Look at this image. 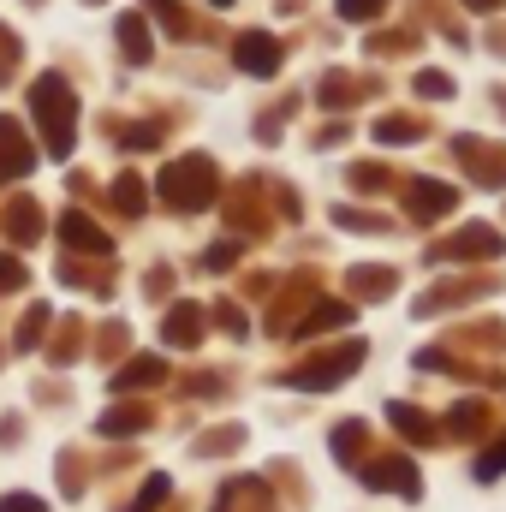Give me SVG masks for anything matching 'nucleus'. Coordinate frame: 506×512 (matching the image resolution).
<instances>
[{
	"label": "nucleus",
	"instance_id": "1",
	"mask_svg": "<svg viewBox=\"0 0 506 512\" xmlns=\"http://www.w3.org/2000/svg\"><path fill=\"white\" fill-rule=\"evenodd\" d=\"M30 108H36V120H42L48 149H54V155H72V120H78V102H72V90H66L60 78H36V90H30Z\"/></svg>",
	"mask_w": 506,
	"mask_h": 512
},
{
	"label": "nucleus",
	"instance_id": "2",
	"mask_svg": "<svg viewBox=\"0 0 506 512\" xmlns=\"http://www.w3.org/2000/svg\"><path fill=\"white\" fill-rule=\"evenodd\" d=\"M161 197L173 203V209H203L209 197H215V167L209 161H173L167 173H161Z\"/></svg>",
	"mask_w": 506,
	"mask_h": 512
},
{
	"label": "nucleus",
	"instance_id": "3",
	"mask_svg": "<svg viewBox=\"0 0 506 512\" xmlns=\"http://www.w3.org/2000/svg\"><path fill=\"white\" fill-rule=\"evenodd\" d=\"M364 364V346H346V352H334V358H322V364H304V370H292V387H334V382H346L352 370Z\"/></svg>",
	"mask_w": 506,
	"mask_h": 512
},
{
	"label": "nucleus",
	"instance_id": "4",
	"mask_svg": "<svg viewBox=\"0 0 506 512\" xmlns=\"http://www.w3.org/2000/svg\"><path fill=\"white\" fill-rule=\"evenodd\" d=\"M233 60H239V72H251V78H274V72H280V42H274L268 30H251V36H239Z\"/></svg>",
	"mask_w": 506,
	"mask_h": 512
},
{
	"label": "nucleus",
	"instance_id": "5",
	"mask_svg": "<svg viewBox=\"0 0 506 512\" xmlns=\"http://www.w3.org/2000/svg\"><path fill=\"white\" fill-rule=\"evenodd\" d=\"M30 167H36V155L24 143V131L12 126V120H0V179H24Z\"/></svg>",
	"mask_w": 506,
	"mask_h": 512
},
{
	"label": "nucleus",
	"instance_id": "6",
	"mask_svg": "<svg viewBox=\"0 0 506 512\" xmlns=\"http://www.w3.org/2000/svg\"><path fill=\"white\" fill-rule=\"evenodd\" d=\"M364 483H370V489H399L405 501H417V471H411V459H387V465H370V471H364Z\"/></svg>",
	"mask_w": 506,
	"mask_h": 512
},
{
	"label": "nucleus",
	"instance_id": "7",
	"mask_svg": "<svg viewBox=\"0 0 506 512\" xmlns=\"http://www.w3.org/2000/svg\"><path fill=\"white\" fill-rule=\"evenodd\" d=\"M161 334H167V346H191V340L203 334V310H197V304H179V310L167 316Z\"/></svg>",
	"mask_w": 506,
	"mask_h": 512
},
{
	"label": "nucleus",
	"instance_id": "8",
	"mask_svg": "<svg viewBox=\"0 0 506 512\" xmlns=\"http://www.w3.org/2000/svg\"><path fill=\"white\" fill-rule=\"evenodd\" d=\"M501 251V233H489V227H471L465 239H453V245H441L435 256H495Z\"/></svg>",
	"mask_w": 506,
	"mask_h": 512
},
{
	"label": "nucleus",
	"instance_id": "9",
	"mask_svg": "<svg viewBox=\"0 0 506 512\" xmlns=\"http://www.w3.org/2000/svg\"><path fill=\"white\" fill-rule=\"evenodd\" d=\"M447 209H453V185H417L411 191V215L429 221V215H447Z\"/></svg>",
	"mask_w": 506,
	"mask_h": 512
},
{
	"label": "nucleus",
	"instance_id": "10",
	"mask_svg": "<svg viewBox=\"0 0 506 512\" xmlns=\"http://www.w3.org/2000/svg\"><path fill=\"white\" fill-rule=\"evenodd\" d=\"M60 239H66V245H78V251H108V239H102L84 215H60Z\"/></svg>",
	"mask_w": 506,
	"mask_h": 512
},
{
	"label": "nucleus",
	"instance_id": "11",
	"mask_svg": "<svg viewBox=\"0 0 506 512\" xmlns=\"http://www.w3.org/2000/svg\"><path fill=\"white\" fill-rule=\"evenodd\" d=\"M161 376H167V364H161V358H137V364H126V370L114 376V387H120V393H126V387H155Z\"/></svg>",
	"mask_w": 506,
	"mask_h": 512
},
{
	"label": "nucleus",
	"instance_id": "12",
	"mask_svg": "<svg viewBox=\"0 0 506 512\" xmlns=\"http://www.w3.org/2000/svg\"><path fill=\"white\" fill-rule=\"evenodd\" d=\"M387 423H393L405 441H429V435H435V423H429V417H417L411 405H387Z\"/></svg>",
	"mask_w": 506,
	"mask_h": 512
},
{
	"label": "nucleus",
	"instance_id": "13",
	"mask_svg": "<svg viewBox=\"0 0 506 512\" xmlns=\"http://www.w3.org/2000/svg\"><path fill=\"white\" fill-rule=\"evenodd\" d=\"M149 423V405H126V411H102V435H137Z\"/></svg>",
	"mask_w": 506,
	"mask_h": 512
},
{
	"label": "nucleus",
	"instance_id": "14",
	"mask_svg": "<svg viewBox=\"0 0 506 512\" xmlns=\"http://www.w3.org/2000/svg\"><path fill=\"white\" fill-rule=\"evenodd\" d=\"M346 322H352V304H316V316L298 334H322V328H346Z\"/></svg>",
	"mask_w": 506,
	"mask_h": 512
},
{
	"label": "nucleus",
	"instance_id": "15",
	"mask_svg": "<svg viewBox=\"0 0 506 512\" xmlns=\"http://www.w3.org/2000/svg\"><path fill=\"white\" fill-rule=\"evenodd\" d=\"M120 42H126L131 60H143L149 54V36H143V18H120Z\"/></svg>",
	"mask_w": 506,
	"mask_h": 512
},
{
	"label": "nucleus",
	"instance_id": "16",
	"mask_svg": "<svg viewBox=\"0 0 506 512\" xmlns=\"http://www.w3.org/2000/svg\"><path fill=\"white\" fill-rule=\"evenodd\" d=\"M12 239H24V245L36 239V209H30V203H18V209H12Z\"/></svg>",
	"mask_w": 506,
	"mask_h": 512
},
{
	"label": "nucleus",
	"instance_id": "17",
	"mask_svg": "<svg viewBox=\"0 0 506 512\" xmlns=\"http://www.w3.org/2000/svg\"><path fill=\"white\" fill-rule=\"evenodd\" d=\"M334 6H340V18H358V24H364V18H376L387 0H334Z\"/></svg>",
	"mask_w": 506,
	"mask_h": 512
},
{
	"label": "nucleus",
	"instance_id": "18",
	"mask_svg": "<svg viewBox=\"0 0 506 512\" xmlns=\"http://www.w3.org/2000/svg\"><path fill=\"white\" fill-rule=\"evenodd\" d=\"M161 495H167V477H149V483H143V495H137V507H131V512L161 507Z\"/></svg>",
	"mask_w": 506,
	"mask_h": 512
},
{
	"label": "nucleus",
	"instance_id": "19",
	"mask_svg": "<svg viewBox=\"0 0 506 512\" xmlns=\"http://www.w3.org/2000/svg\"><path fill=\"white\" fill-rule=\"evenodd\" d=\"M114 203H120V209H137V203H143V191H137V179H120V185H114Z\"/></svg>",
	"mask_w": 506,
	"mask_h": 512
},
{
	"label": "nucleus",
	"instance_id": "20",
	"mask_svg": "<svg viewBox=\"0 0 506 512\" xmlns=\"http://www.w3.org/2000/svg\"><path fill=\"white\" fill-rule=\"evenodd\" d=\"M501 471H506V441H495V453L477 465V477H501Z\"/></svg>",
	"mask_w": 506,
	"mask_h": 512
},
{
	"label": "nucleus",
	"instance_id": "21",
	"mask_svg": "<svg viewBox=\"0 0 506 512\" xmlns=\"http://www.w3.org/2000/svg\"><path fill=\"white\" fill-rule=\"evenodd\" d=\"M0 512H48V507H42L36 495H6V501H0Z\"/></svg>",
	"mask_w": 506,
	"mask_h": 512
},
{
	"label": "nucleus",
	"instance_id": "22",
	"mask_svg": "<svg viewBox=\"0 0 506 512\" xmlns=\"http://www.w3.org/2000/svg\"><path fill=\"white\" fill-rule=\"evenodd\" d=\"M0 286H24V268H18V262H6V256H0Z\"/></svg>",
	"mask_w": 506,
	"mask_h": 512
},
{
	"label": "nucleus",
	"instance_id": "23",
	"mask_svg": "<svg viewBox=\"0 0 506 512\" xmlns=\"http://www.w3.org/2000/svg\"><path fill=\"white\" fill-rule=\"evenodd\" d=\"M465 6H477V12H495V6H501V0H465Z\"/></svg>",
	"mask_w": 506,
	"mask_h": 512
},
{
	"label": "nucleus",
	"instance_id": "24",
	"mask_svg": "<svg viewBox=\"0 0 506 512\" xmlns=\"http://www.w3.org/2000/svg\"><path fill=\"white\" fill-rule=\"evenodd\" d=\"M215 6H227V0H215Z\"/></svg>",
	"mask_w": 506,
	"mask_h": 512
}]
</instances>
